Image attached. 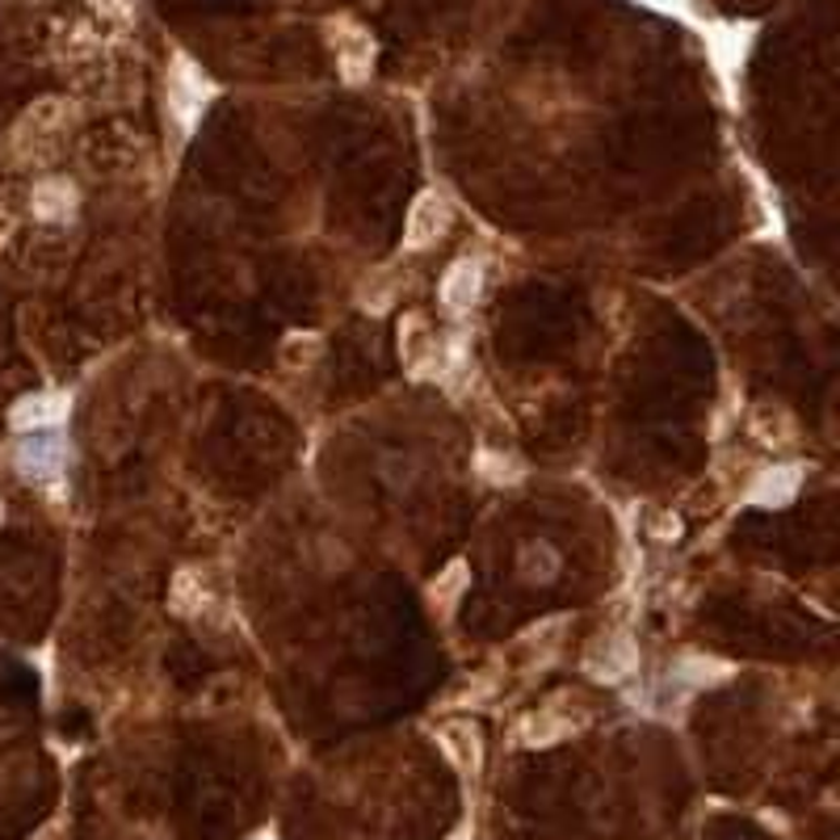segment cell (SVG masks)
Returning <instances> with one entry per match:
<instances>
[{
  "mask_svg": "<svg viewBox=\"0 0 840 840\" xmlns=\"http://www.w3.org/2000/svg\"><path fill=\"white\" fill-rule=\"evenodd\" d=\"M454 227V202L437 190H424L417 194V202L408 206V219H404V249L408 253H424L433 249L437 240H446Z\"/></svg>",
  "mask_w": 840,
  "mask_h": 840,
  "instance_id": "1",
  "label": "cell"
},
{
  "mask_svg": "<svg viewBox=\"0 0 840 840\" xmlns=\"http://www.w3.org/2000/svg\"><path fill=\"white\" fill-rule=\"evenodd\" d=\"M17 471L30 480V484H51L64 475L67 446L60 433H26V442L17 446Z\"/></svg>",
  "mask_w": 840,
  "mask_h": 840,
  "instance_id": "2",
  "label": "cell"
},
{
  "mask_svg": "<svg viewBox=\"0 0 840 840\" xmlns=\"http://www.w3.org/2000/svg\"><path fill=\"white\" fill-rule=\"evenodd\" d=\"M72 412V395L67 391H42V395H26L13 404L9 424L17 433H55Z\"/></svg>",
  "mask_w": 840,
  "mask_h": 840,
  "instance_id": "3",
  "label": "cell"
},
{
  "mask_svg": "<svg viewBox=\"0 0 840 840\" xmlns=\"http://www.w3.org/2000/svg\"><path fill=\"white\" fill-rule=\"evenodd\" d=\"M480 294H484V260L480 257H458L437 287V298L446 311H471Z\"/></svg>",
  "mask_w": 840,
  "mask_h": 840,
  "instance_id": "4",
  "label": "cell"
},
{
  "mask_svg": "<svg viewBox=\"0 0 840 840\" xmlns=\"http://www.w3.org/2000/svg\"><path fill=\"white\" fill-rule=\"evenodd\" d=\"M799 487H803V467H799V462H786V467L761 471V475L748 484L743 500H748V505H761V509H786V505L799 496Z\"/></svg>",
  "mask_w": 840,
  "mask_h": 840,
  "instance_id": "5",
  "label": "cell"
},
{
  "mask_svg": "<svg viewBox=\"0 0 840 840\" xmlns=\"http://www.w3.org/2000/svg\"><path fill=\"white\" fill-rule=\"evenodd\" d=\"M635 664H639L635 639H631V635H614V639H601V644L593 647V656L584 660V673L618 685V680H626L635 673Z\"/></svg>",
  "mask_w": 840,
  "mask_h": 840,
  "instance_id": "6",
  "label": "cell"
},
{
  "mask_svg": "<svg viewBox=\"0 0 840 840\" xmlns=\"http://www.w3.org/2000/svg\"><path fill=\"white\" fill-rule=\"evenodd\" d=\"M437 740H442V752L450 756V765L458 774H480V765H484V740H480V727L475 723H467V718H454L446 723L442 731H437Z\"/></svg>",
  "mask_w": 840,
  "mask_h": 840,
  "instance_id": "7",
  "label": "cell"
},
{
  "mask_svg": "<svg viewBox=\"0 0 840 840\" xmlns=\"http://www.w3.org/2000/svg\"><path fill=\"white\" fill-rule=\"evenodd\" d=\"M34 219H42V224H67L72 219V211H76V190L60 181V177H47V181H38L34 186Z\"/></svg>",
  "mask_w": 840,
  "mask_h": 840,
  "instance_id": "8",
  "label": "cell"
},
{
  "mask_svg": "<svg viewBox=\"0 0 840 840\" xmlns=\"http://www.w3.org/2000/svg\"><path fill=\"white\" fill-rule=\"evenodd\" d=\"M467 588H471V568L462 559H454V563H446V572L429 584V606L442 618H454V610L467 597Z\"/></svg>",
  "mask_w": 840,
  "mask_h": 840,
  "instance_id": "9",
  "label": "cell"
},
{
  "mask_svg": "<svg viewBox=\"0 0 840 840\" xmlns=\"http://www.w3.org/2000/svg\"><path fill=\"white\" fill-rule=\"evenodd\" d=\"M576 727H581V723H568V718H559V714H550V711H534L518 723V740L525 743V748H550V743L568 740Z\"/></svg>",
  "mask_w": 840,
  "mask_h": 840,
  "instance_id": "10",
  "label": "cell"
},
{
  "mask_svg": "<svg viewBox=\"0 0 840 840\" xmlns=\"http://www.w3.org/2000/svg\"><path fill=\"white\" fill-rule=\"evenodd\" d=\"M211 606V593H206V581L198 576L194 568H181L177 581L168 588V610L177 618H202V610Z\"/></svg>",
  "mask_w": 840,
  "mask_h": 840,
  "instance_id": "11",
  "label": "cell"
},
{
  "mask_svg": "<svg viewBox=\"0 0 840 840\" xmlns=\"http://www.w3.org/2000/svg\"><path fill=\"white\" fill-rule=\"evenodd\" d=\"M559 568H563V559H559V550L550 547V543H525L518 550V572L525 581L550 584L559 576Z\"/></svg>",
  "mask_w": 840,
  "mask_h": 840,
  "instance_id": "12",
  "label": "cell"
},
{
  "mask_svg": "<svg viewBox=\"0 0 840 840\" xmlns=\"http://www.w3.org/2000/svg\"><path fill=\"white\" fill-rule=\"evenodd\" d=\"M475 471H480V480L496 487H513L525 480V462H521L518 454H505V450H480L475 454Z\"/></svg>",
  "mask_w": 840,
  "mask_h": 840,
  "instance_id": "13",
  "label": "cell"
},
{
  "mask_svg": "<svg viewBox=\"0 0 840 840\" xmlns=\"http://www.w3.org/2000/svg\"><path fill=\"white\" fill-rule=\"evenodd\" d=\"M711 677H731V664L723 660H707V656H689L677 664V680L680 685H714Z\"/></svg>",
  "mask_w": 840,
  "mask_h": 840,
  "instance_id": "14",
  "label": "cell"
},
{
  "mask_svg": "<svg viewBox=\"0 0 840 840\" xmlns=\"http://www.w3.org/2000/svg\"><path fill=\"white\" fill-rule=\"evenodd\" d=\"M450 840H471V828H462V832H458V837H450Z\"/></svg>",
  "mask_w": 840,
  "mask_h": 840,
  "instance_id": "15",
  "label": "cell"
},
{
  "mask_svg": "<svg viewBox=\"0 0 840 840\" xmlns=\"http://www.w3.org/2000/svg\"><path fill=\"white\" fill-rule=\"evenodd\" d=\"M38 840H55V832H42V837H38Z\"/></svg>",
  "mask_w": 840,
  "mask_h": 840,
  "instance_id": "16",
  "label": "cell"
},
{
  "mask_svg": "<svg viewBox=\"0 0 840 840\" xmlns=\"http://www.w3.org/2000/svg\"><path fill=\"white\" fill-rule=\"evenodd\" d=\"M139 840H152V837H139Z\"/></svg>",
  "mask_w": 840,
  "mask_h": 840,
  "instance_id": "17",
  "label": "cell"
}]
</instances>
